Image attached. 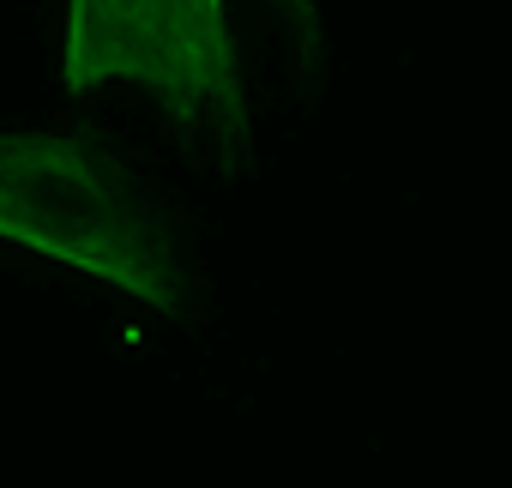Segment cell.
Listing matches in <instances>:
<instances>
[{
	"instance_id": "1",
	"label": "cell",
	"mask_w": 512,
	"mask_h": 488,
	"mask_svg": "<svg viewBox=\"0 0 512 488\" xmlns=\"http://www.w3.org/2000/svg\"><path fill=\"white\" fill-rule=\"evenodd\" d=\"M0 241L187 320L193 278L157 193L97 133L0 127Z\"/></svg>"
},
{
	"instance_id": "2",
	"label": "cell",
	"mask_w": 512,
	"mask_h": 488,
	"mask_svg": "<svg viewBox=\"0 0 512 488\" xmlns=\"http://www.w3.org/2000/svg\"><path fill=\"white\" fill-rule=\"evenodd\" d=\"M61 85L73 97L139 85L187 145L205 139L229 169L253 151L229 0H67Z\"/></svg>"
},
{
	"instance_id": "3",
	"label": "cell",
	"mask_w": 512,
	"mask_h": 488,
	"mask_svg": "<svg viewBox=\"0 0 512 488\" xmlns=\"http://www.w3.org/2000/svg\"><path fill=\"white\" fill-rule=\"evenodd\" d=\"M272 7H278V19L290 25V37H296L302 61L314 67V61H320V49H326V31H320V7H314V0H272Z\"/></svg>"
}]
</instances>
